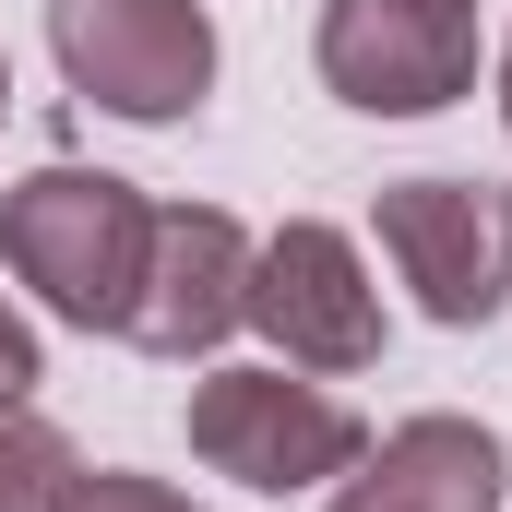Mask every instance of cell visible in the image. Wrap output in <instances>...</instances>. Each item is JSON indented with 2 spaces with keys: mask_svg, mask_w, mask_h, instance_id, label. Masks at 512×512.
<instances>
[{
  "mask_svg": "<svg viewBox=\"0 0 512 512\" xmlns=\"http://www.w3.org/2000/svg\"><path fill=\"white\" fill-rule=\"evenodd\" d=\"M143 239H155V191L120 179V167H24L0 191V274L72 322V334H120L131 322V286H143Z\"/></svg>",
  "mask_w": 512,
  "mask_h": 512,
  "instance_id": "1",
  "label": "cell"
},
{
  "mask_svg": "<svg viewBox=\"0 0 512 512\" xmlns=\"http://www.w3.org/2000/svg\"><path fill=\"white\" fill-rule=\"evenodd\" d=\"M191 453L215 465V477H239L262 501H298V489H334L358 453H370V429H358V405L334 382H310V370H286V358H239V370H203L191 382Z\"/></svg>",
  "mask_w": 512,
  "mask_h": 512,
  "instance_id": "2",
  "label": "cell"
},
{
  "mask_svg": "<svg viewBox=\"0 0 512 512\" xmlns=\"http://www.w3.org/2000/svg\"><path fill=\"white\" fill-rule=\"evenodd\" d=\"M48 60L84 108L167 131L215 96V12L203 0H48Z\"/></svg>",
  "mask_w": 512,
  "mask_h": 512,
  "instance_id": "3",
  "label": "cell"
},
{
  "mask_svg": "<svg viewBox=\"0 0 512 512\" xmlns=\"http://www.w3.org/2000/svg\"><path fill=\"white\" fill-rule=\"evenodd\" d=\"M310 60L358 120H441L477 96V0H322Z\"/></svg>",
  "mask_w": 512,
  "mask_h": 512,
  "instance_id": "4",
  "label": "cell"
},
{
  "mask_svg": "<svg viewBox=\"0 0 512 512\" xmlns=\"http://www.w3.org/2000/svg\"><path fill=\"white\" fill-rule=\"evenodd\" d=\"M251 334L310 370V382H358L382 358V286L370 251L334 227V215H286L274 239H251Z\"/></svg>",
  "mask_w": 512,
  "mask_h": 512,
  "instance_id": "5",
  "label": "cell"
},
{
  "mask_svg": "<svg viewBox=\"0 0 512 512\" xmlns=\"http://www.w3.org/2000/svg\"><path fill=\"white\" fill-rule=\"evenodd\" d=\"M370 227H382L393 286H405L441 334H477V322L512 298L501 191H477V179H393L382 203H370Z\"/></svg>",
  "mask_w": 512,
  "mask_h": 512,
  "instance_id": "6",
  "label": "cell"
},
{
  "mask_svg": "<svg viewBox=\"0 0 512 512\" xmlns=\"http://www.w3.org/2000/svg\"><path fill=\"white\" fill-rule=\"evenodd\" d=\"M239 322H251V227H239L227 203H155V239H143V286H131L120 346L191 370V358H215Z\"/></svg>",
  "mask_w": 512,
  "mask_h": 512,
  "instance_id": "7",
  "label": "cell"
},
{
  "mask_svg": "<svg viewBox=\"0 0 512 512\" xmlns=\"http://www.w3.org/2000/svg\"><path fill=\"white\" fill-rule=\"evenodd\" d=\"M501 489H512L501 429H489V417L429 405V417L382 429V441L322 489V512H501Z\"/></svg>",
  "mask_w": 512,
  "mask_h": 512,
  "instance_id": "8",
  "label": "cell"
},
{
  "mask_svg": "<svg viewBox=\"0 0 512 512\" xmlns=\"http://www.w3.org/2000/svg\"><path fill=\"white\" fill-rule=\"evenodd\" d=\"M84 453L36 417V405H0V512H48V489L72 477Z\"/></svg>",
  "mask_w": 512,
  "mask_h": 512,
  "instance_id": "9",
  "label": "cell"
},
{
  "mask_svg": "<svg viewBox=\"0 0 512 512\" xmlns=\"http://www.w3.org/2000/svg\"><path fill=\"white\" fill-rule=\"evenodd\" d=\"M48 512H203L191 489H167V477H131V465H72Z\"/></svg>",
  "mask_w": 512,
  "mask_h": 512,
  "instance_id": "10",
  "label": "cell"
},
{
  "mask_svg": "<svg viewBox=\"0 0 512 512\" xmlns=\"http://www.w3.org/2000/svg\"><path fill=\"white\" fill-rule=\"evenodd\" d=\"M36 382H48V346H36V322L0 298V405H36Z\"/></svg>",
  "mask_w": 512,
  "mask_h": 512,
  "instance_id": "11",
  "label": "cell"
},
{
  "mask_svg": "<svg viewBox=\"0 0 512 512\" xmlns=\"http://www.w3.org/2000/svg\"><path fill=\"white\" fill-rule=\"evenodd\" d=\"M501 131H512V36H501Z\"/></svg>",
  "mask_w": 512,
  "mask_h": 512,
  "instance_id": "12",
  "label": "cell"
},
{
  "mask_svg": "<svg viewBox=\"0 0 512 512\" xmlns=\"http://www.w3.org/2000/svg\"><path fill=\"white\" fill-rule=\"evenodd\" d=\"M0 120H12V60H0Z\"/></svg>",
  "mask_w": 512,
  "mask_h": 512,
  "instance_id": "13",
  "label": "cell"
},
{
  "mask_svg": "<svg viewBox=\"0 0 512 512\" xmlns=\"http://www.w3.org/2000/svg\"><path fill=\"white\" fill-rule=\"evenodd\" d=\"M501 239H512V191H501Z\"/></svg>",
  "mask_w": 512,
  "mask_h": 512,
  "instance_id": "14",
  "label": "cell"
}]
</instances>
